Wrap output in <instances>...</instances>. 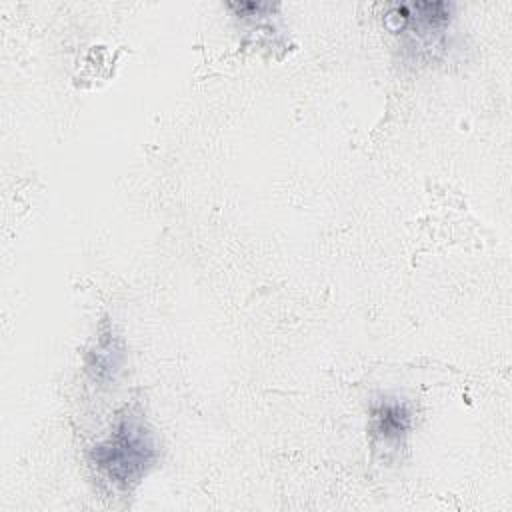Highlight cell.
Here are the masks:
<instances>
[{"instance_id":"3","label":"cell","mask_w":512,"mask_h":512,"mask_svg":"<svg viewBox=\"0 0 512 512\" xmlns=\"http://www.w3.org/2000/svg\"><path fill=\"white\" fill-rule=\"evenodd\" d=\"M120 360H122V352L116 340L112 338V334H106V338H100L94 352L90 354L88 368L94 372L96 378H104V376H112V372L120 366Z\"/></svg>"},{"instance_id":"1","label":"cell","mask_w":512,"mask_h":512,"mask_svg":"<svg viewBox=\"0 0 512 512\" xmlns=\"http://www.w3.org/2000/svg\"><path fill=\"white\" fill-rule=\"evenodd\" d=\"M92 464L116 486L130 488L156 460V444L140 414H122L110 436L90 450Z\"/></svg>"},{"instance_id":"2","label":"cell","mask_w":512,"mask_h":512,"mask_svg":"<svg viewBox=\"0 0 512 512\" xmlns=\"http://www.w3.org/2000/svg\"><path fill=\"white\" fill-rule=\"evenodd\" d=\"M410 428V412L402 402L384 400L372 408V430L382 440H400Z\"/></svg>"}]
</instances>
